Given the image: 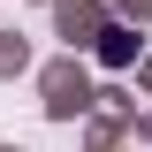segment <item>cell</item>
I'll use <instances>...</instances> for the list:
<instances>
[{
    "label": "cell",
    "mask_w": 152,
    "mask_h": 152,
    "mask_svg": "<svg viewBox=\"0 0 152 152\" xmlns=\"http://www.w3.org/2000/svg\"><path fill=\"white\" fill-rule=\"evenodd\" d=\"M99 61H107V69H122V61H129V31H107V46H99Z\"/></svg>",
    "instance_id": "cell-1"
}]
</instances>
